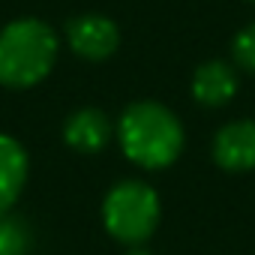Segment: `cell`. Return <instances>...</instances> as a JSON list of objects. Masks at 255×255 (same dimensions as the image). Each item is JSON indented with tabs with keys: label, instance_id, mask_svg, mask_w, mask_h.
<instances>
[{
	"label": "cell",
	"instance_id": "cell-1",
	"mask_svg": "<svg viewBox=\"0 0 255 255\" xmlns=\"http://www.w3.org/2000/svg\"><path fill=\"white\" fill-rule=\"evenodd\" d=\"M117 141L129 162L159 171L183 153V123L159 102H132L120 114Z\"/></svg>",
	"mask_w": 255,
	"mask_h": 255
},
{
	"label": "cell",
	"instance_id": "cell-2",
	"mask_svg": "<svg viewBox=\"0 0 255 255\" xmlns=\"http://www.w3.org/2000/svg\"><path fill=\"white\" fill-rule=\"evenodd\" d=\"M57 33L36 18H18L0 30V84L24 90L39 84L57 60Z\"/></svg>",
	"mask_w": 255,
	"mask_h": 255
},
{
	"label": "cell",
	"instance_id": "cell-3",
	"mask_svg": "<svg viewBox=\"0 0 255 255\" xmlns=\"http://www.w3.org/2000/svg\"><path fill=\"white\" fill-rule=\"evenodd\" d=\"M102 222H105V231L120 243H129V246L144 243L159 225L156 189L141 180L117 183L102 201Z\"/></svg>",
	"mask_w": 255,
	"mask_h": 255
},
{
	"label": "cell",
	"instance_id": "cell-4",
	"mask_svg": "<svg viewBox=\"0 0 255 255\" xmlns=\"http://www.w3.org/2000/svg\"><path fill=\"white\" fill-rule=\"evenodd\" d=\"M66 42L78 57L99 63L117 51L120 33H117V24L111 18L99 15V12H84L66 24Z\"/></svg>",
	"mask_w": 255,
	"mask_h": 255
},
{
	"label": "cell",
	"instance_id": "cell-5",
	"mask_svg": "<svg viewBox=\"0 0 255 255\" xmlns=\"http://www.w3.org/2000/svg\"><path fill=\"white\" fill-rule=\"evenodd\" d=\"M213 159L225 171L255 168V120H231L213 138Z\"/></svg>",
	"mask_w": 255,
	"mask_h": 255
},
{
	"label": "cell",
	"instance_id": "cell-6",
	"mask_svg": "<svg viewBox=\"0 0 255 255\" xmlns=\"http://www.w3.org/2000/svg\"><path fill=\"white\" fill-rule=\"evenodd\" d=\"M63 141L78 153H99L111 141V120L102 108H78L63 123Z\"/></svg>",
	"mask_w": 255,
	"mask_h": 255
},
{
	"label": "cell",
	"instance_id": "cell-7",
	"mask_svg": "<svg viewBox=\"0 0 255 255\" xmlns=\"http://www.w3.org/2000/svg\"><path fill=\"white\" fill-rule=\"evenodd\" d=\"M237 93V75L225 60H207L192 75V96L204 108H222Z\"/></svg>",
	"mask_w": 255,
	"mask_h": 255
},
{
	"label": "cell",
	"instance_id": "cell-8",
	"mask_svg": "<svg viewBox=\"0 0 255 255\" xmlns=\"http://www.w3.org/2000/svg\"><path fill=\"white\" fill-rule=\"evenodd\" d=\"M24 183H27L24 147L9 135H0V216H6L9 207L18 201Z\"/></svg>",
	"mask_w": 255,
	"mask_h": 255
},
{
	"label": "cell",
	"instance_id": "cell-9",
	"mask_svg": "<svg viewBox=\"0 0 255 255\" xmlns=\"http://www.w3.org/2000/svg\"><path fill=\"white\" fill-rule=\"evenodd\" d=\"M33 234L30 225L18 216H0V255H30Z\"/></svg>",
	"mask_w": 255,
	"mask_h": 255
},
{
	"label": "cell",
	"instance_id": "cell-10",
	"mask_svg": "<svg viewBox=\"0 0 255 255\" xmlns=\"http://www.w3.org/2000/svg\"><path fill=\"white\" fill-rule=\"evenodd\" d=\"M231 54H234V63H237V66H243L246 72H255V24L243 27V30L234 36Z\"/></svg>",
	"mask_w": 255,
	"mask_h": 255
},
{
	"label": "cell",
	"instance_id": "cell-11",
	"mask_svg": "<svg viewBox=\"0 0 255 255\" xmlns=\"http://www.w3.org/2000/svg\"><path fill=\"white\" fill-rule=\"evenodd\" d=\"M252 3H255V0H252Z\"/></svg>",
	"mask_w": 255,
	"mask_h": 255
}]
</instances>
